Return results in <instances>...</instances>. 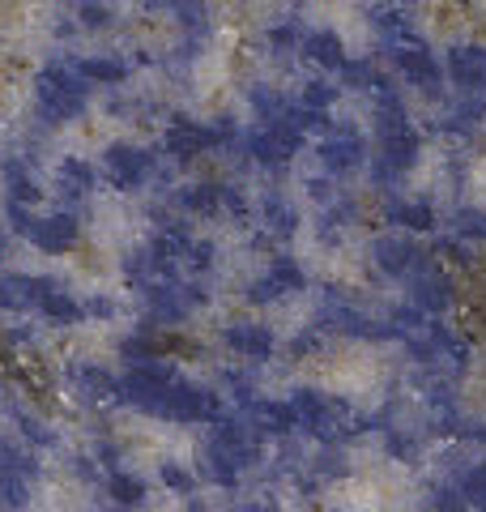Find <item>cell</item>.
Returning a JSON list of instances; mask_svg holds the SVG:
<instances>
[{
    "label": "cell",
    "instance_id": "1",
    "mask_svg": "<svg viewBox=\"0 0 486 512\" xmlns=\"http://www.w3.org/2000/svg\"><path fill=\"white\" fill-rule=\"evenodd\" d=\"M90 82L77 73L73 56H56L47 60L43 69L35 73V86H30V94H35V111L43 124H73L90 111Z\"/></svg>",
    "mask_w": 486,
    "mask_h": 512
},
{
    "label": "cell",
    "instance_id": "2",
    "mask_svg": "<svg viewBox=\"0 0 486 512\" xmlns=\"http://www.w3.org/2000/svg\"><path fill=\"white\" fill-rule=\"evenodd\" d=\"M384 60L393 64V73L401 77L405 86H414L423 99H440L444 94V60L440 52H431V43L418 35V39H405V43H393V47H380Z\"/></svg>",
    "mask_w": 486,
    "mask_h": 512
},
{
    "label": "cell",
    "instance_id": "3",
    "mask_svg": "<svg viewBox=\"0 0 486 512\" xmlns=\"http://www.w3.org/2000/svg\"><path fill=\"white\" fill-rule=\"evenodd\" d=\"M303 141H307V133L278 120V124H261V128H252L248 137H239V154H248V163L261 167V171H282V167L295 163Z\"/></svg>",
    "mask_w": 486,
    "mask_h": 512
},
{
    "label": "cell",
    "instance_id": "4",
    "mask_svg": "<svg viewBox=\"0 0 486 512\" xmlns=\"http://www.w3.org/2000/svg\"><path fill=\"white\" fill-rule=\"evenodd\" d=\"M103 175H107L111 188L137 192V188H145V184H154V175H158V154L133 146V141H111V146L103 150Z\"/></svg>",
    "mask_w": 486,
    "mask_h": 512
},
{
    "label": "cell",
    "instance_id": "5",
    "mask_svg": "<svg viewBox=\"0 0 486 512\" xmlns=\"http://www.w3.org/2000/svg\"><path fill=\"white\" fill-rule=\"evenodd\" d=\"M316 158H320L324 175H350V171H359L371 154H367V141L359 137V128L333 120L329 133H320V141H316Z\"/></svg>",
    "mask_w": 486,
    "mask_h": 512
},
{
    "label": "cell",
    "instance_id": "6",
    "mask_svg": "<svg viewBox=\"0 0 486 512\" xmlns=\"http://www.w3.org/2000/svg\"><path fill=\"white\" fill-rule=\"evenodd\" d=\"M218 414H222L218 393L201 389V384H188V380H171L167 402H162V419H175V423H214Z\"/></svg>",
    "mask_w": 486,
    "mask_h": 512
},
{
    "label": "cell",
    "instance_id": "7",
    "mask_svg": "<svg viewBox=\"0 0 486 512\" xmlns=\"http://www.w3.org/2000/svg\"><path fill=\"white\" fill-rule=\"evenodd\" d=\"M162 150H167L175 163H197L201 154H214V128L209 120H188V116H171L167 133H162Z\"/></svg>",
    "mask_w": 486,
    "mask_h": 512
},
{
    "label": "cell",
    "instance_id": "8",
    "mask_svg": "<svg viewBox=\"0 0 486 512\" xmlns=\"http://www.w3.org/2000/svg\"><path fill=\"white\" fill-rule=\"evenodd\" d=\"M444 77L457 94H486V43H452L444 52Z\"/></svg>",
    "mask_w": 486,
    "mask_h": 512
},
{
    "label": "cell",
    "instance_id": "9",
    "mask_svg": "<svg viewBox=\"0 0 486 512\" xmlns=\"http://www.w3.org/2000/svg\"><path fill=\"white\" fill-rule=\"evenodd\" d=\"M427 261V252L414 244L410 235H397V231H384L371 239V265L380 269V274L388 278H405V274H414L418 265Z\"/></svg>",
    "mask_w": 486,
    "mask_h": 512
},
{
    "label": "cell",
    "instance_id": "10",
    "mask_svg": "<svg viewBox=\"0 0 486 512\" xmlns=\"http://www.w3.org/2000/svg\"><path fill=\"white\" fill-rule=\"evenodd\" d=\"M299 60H307L316 73H337L342 64L350 60L346 52V39L337 35L333 26H303V39H299Z\"/></svg>",
    "mask_w": 486,
    "mask_h": 512
},
{
    "label": "cell",
    "instance_id": "11",
    "mask_svg": "<svg viewBox=\"0 0 486 512\" xmlns=\"http://www.w3.org/2000/svg\"><path fill=\"white\" fill-rule=\"evenodd\" d=\"M26 239H30V244H35L39 252H47V256H64V252L77 248V239H81V218L69 214V210L43 214V218H35V227H30Z\"/></svg>",
    "mask_w": 486,
    "mask_h": 512
},
{
    "label": "cell",
    "instance_id": "12",
    "mask_svg": "<svg viewBox=\"0 0 486 512\" xmlns=\"http://www.w3.org/2000/svg\"><path fill=\"white\" fill-rule=\"evenodd\" d=\"M410 303L423 316H444L452 303H457V286H452L448 274H440V269H431L427 261L414 269V286H410Z\"/></svg>",
    "mask_w": 486,
    "mask_h": 512
},
{
    "label": "cell",
    "instance_id": "13",
    "mask_svg": "<svg viewBox=\"0 0 486 512\" xmlns=\"http://www.w3.org/2000/svg\"><path fill=\"white\" fill-rule=\"evenodd\" d=\"M35 308L43 312L47 325H56V329H69V325H81V320H86V308L64 291V282H52V278L35 282Z\"/></svg>",
    "mask_w": 486,
    "mask_h": 512
},
{
    "label": "cell",
    "instance_id": "14",
    "mask_svg": "<svg viewBox=\"0 0 486 512\" xmlns=\"http://www.w3.org/2000/svg\"><path fill=\"white\" fill-rule=\"evenodd\" d=\"M141 295H145V308H150V320L154 325H180V320L188 316V295H184V286L175 282V278H154V282H145L141 286Z\"/></svg>",
    "mask_w": 486,
    "mask_h": 512
},
{
    "label": "cell",
    "instance_id": "15",
    "mask_svg": "<svg viewBox=\"0 0 486 512\" xmlns=\"http://www.w3.org/2000/svg\"><path fill=\"white\" fill-rule=\"evenodd\" d=\"M222 346L235 350V355L252 359V363H265L273 359V329L269 325H256V320H231V325L222 329Z\"/></svg>",
    "mask_w": 486,
    "mask_h": 512
},
{
    "label": "cell",
    "instance_id": "16",
    "mask_svg": "<svg viewBox=\"0 0 486 512\" xmlns=\"http://www.w3.org/2000/svg\"><path fill=\"white\" fill-rule=\"evenodd\" d=\"M56 188L64 201H86L94 188H99V171H94L81 154H64L56 167Z\"/></svg>",
    "mask_w": 486,
    "mask_h": 512
},
{
    "label": "cell",
    "instance_id": "17",
    "mask_svg": "<svg viewBox=\"0 0 486 512\" xmlns=\"http://www.w3.org/2000/svg\"><path fill=\"white\" fill-rule=\"evenodd\" d=\"M0 184H5V201H18V205H35L43 197L35 171H30V163L18 154H9L5 163H0Z\"/></svg>",
    "mask_w": 486,
    "mask_h": 512
},
{
    "label": "cell",
    "instance_id": "18",
    "mask_svg": "<svg viewBox=\"0 0 486 512\" xmlns=\"http://www.w3.org/2000/svg\"><path fill=\"white\" fill-rule=\"evenodd\" d=\"M77 64V73L86 77L90 86H107V90H116L128 82V60L124 56H107V52H94V56H73Z\"/></svg>",
    "mask_w": 486,
    "mask_h": 512
},
{
    "label": "cell",
    "instance_id": "19",
    "mask_svg": "<svg viewBox=\"0 0 486 512\" xmlns=\"http://www.w3.org/2000/svg\"><path fill=\"white\" fill-rule=\"evenodd\" d=\"M73 393L81 402H116V376L99 363H77L73 367Z\"/></svg>",
    "mask_w": 486,
    "mask_h": 512
},
{
    "label": "cell",
    "instance_id": "20",
    "mask_svg": "<svg viewBox=\"0 0 486 512\" xmlns=\"http://www.w3.org/2000/svg\"><path fill=\"white\" fill-rule=\"evenodd\" d=\"M175 210H180V214H192V218L222 214V184H214V180L184 184L180 192H175Z\"/></svg>",
    "mask_w": 486,
    "mask_h": 512
},
{
    "label": "cell",
    "instance_id": "21",
    "mask_svg": "<svg viewBox=\"0 0 486 512\" xmlns=\"http://www.w3.org/2000/svg\"><path fill=\"white\" fill-rule=\"evenodd\" d=\"M384 218L393 222V227H401V231H414V235H423V231H435V205L431 201H388L384 205Z\"/></svg>",
    "mask_w": 486,
    "mask_h": 512
},
{
    "label": "cell",
    "instance_id": "22",
    "mask_svg": "<svg viewBox=\"0 0 486 512\" xmlns=\"http://www.w3.org/2000/svg\"><path fill=\"white\" fill-rule=\"evenodd\" d=\"M261 222H265V235L290 239V235L299 231V210L282 197V192H269V197L261 201Z\"/></svg>",
    "mask_w": 486,
    "mask_h": 512
},
{
    "label": "cell",
    "instance_id": "23",
    "mask_svg": "<svg viewBox=\"0 0 486 512\" xmlns=\"http://www.w3.org/2000/svg\"><path fill=\"white\" fill-rule=\"evenodd\" d=\"M248 107L256 111V120L261 124H278L286 111H290V99L278 90V86H269V82H252L248 86Z\"/></svg>",
    "mask_w": 486,
    "mask_h": 512
},
{
    "label": "cell",
    "instance_id": "24",
    "mask_svg": "<svg viewBox=\"0 0 486 512\" xmlns=\"http://www.w3.org/2000/svg\"><path fill=\"white\" fill-rule=\"evenodd\" d=\"M197 474H201V478H209L214 487H235V483H239V466H235V457L226 453V448H218V444H209L205 453H201Z\"/></svg>",
    "mask_w": 486,
    "mask_h": 512
},
{
    "label": "cell",
    "instance_id": "25",
    "mask_svg": "<svg viewBox=\"0 0 486 512\" xmlns=\"http://www.w3.org/2000/svg\"><path fill=\"white\" fill-rule=\"evenodd\" d=\"M35 282L30 274H9L0 278V312H26L35 308Z\"/></svg>",
    "mask_w": 486,
    "mask_h": 512
},
{
    "label": "cell",
    "instance_id": "26",
    "mask_svg": "<svg viewBox=\"0 0 486 512\" xmlns=\"http://www.w3.org/2000/svg\"><path fill=\"white\" fill-rule=\"evenodd\" d=\"M337 99H342V86H333L329 77H312V82H303V90H299L295 103L307 107V111H329V116H333Z\"/></svg>",
    "mask_w": 486,
    "mask_h": 512
},
{
    "label": "cell",
    "instance_id": "27",
    "mask_svg": "<svg viewBox=\"0 0 486 512\" xmlns=\"http://www.w3.org/2000/svg\"><path fill=\"white\" fill-rule=\"evenodd\" d=\"M452 235L465 239V244H486V210H478V205H457V210H452Z\"/></svg>",
    "mask_w": 486,
    "mask_h": 512
},
{
    "label": "cell",
    "instance_id": "28",
    "mask_svg": "<svg viewBox=\"0 0 486 512\" xmlns=\"http://www.w3.org/2000/svg\"><path fill=\"white\" fill-rule=\"evenodd\" d=\"M337 77H342V90H367V94H371V90L380 86L384 73L376 69V60H354V56H350L342 69H337Z\"/></svg>",
    "mask_w": 486,
    "mask_h": 512
},
{
    "label": "cell",
    "instance_id": "29",
    "mask_svg": "<svg viewBox=\"0 0 486 512\" xmlns=\"http://www.w3.org/2000/svg\"><path fill=\"white\" fill-rule=\"evenodd\" d=\"M290 410H295V419H299L303 431H312V423L320 419L324 410H329V397H324L320 389H307V384H303V389L290 393Z\"/></svg>",
    "mask_w": 486,
    "mask_h": 512
},
{
    "label": "cell",
    "instance_id": "30",
    "mask_svg": "<svg viewBox=\"0 0 486 512\" xmlns=\"http://www.w3.org/2000/svg\"><path fill=\"white\" fill-rule=\"evenodd\" d=\"M384 453L393 461L414 466V461L423 457V444H418V436H410V431H401V427H384Z\"/></svg>",
    "mask_w": 486,
    "mask_h": 512
},
{
    "label": "cell",
    "instance_id": "31",
    "mask_svg": "<svg viewBox=\"0 0 486 512\" xmlns=\"http://www.w3.org/2000/svg\"><path fill=\"white\" fill-rule=\"evenodd\" d=\"M30 504V478L0 466V508H26Z\"/></svg>",
    "mask_w": 486,
    "mask_h": 512
},
{
    "label": "cell",
    "instance_id": "32",
    "mask_svg": "<svg viewBox=\"0 0 486 512\" xmlns=\"http://www.w3.org/2000/svg\"><path fill=\"white\" fill-rule=\"evenodd\" d=\"M316 474L324 483H337V478H350V457L342 453V444H324L316 453Z\"/></svg>",
    "mask_w": 486,
    "mask_h": 512
},
{
    "label": "cell",
    "instance_id": "33",
    "mask_svg": "<svg viewBox=\"0 0 486 512\" xmlns=\"http://www.w3.org/2000/svg\"><path fill=\"white\" fill-rule=\"evenodd\" d=\"M107 491H111V500L124 504V508H137V504L145 500V483H141L137 474H128V470H116V474H111Z\"/></svg>",
    "mask_w": 486,
    "mask_h": 512
},
{
    "label": "cell",
    "instance_id": "34",
    "mask_svg": "<svg viewBox=\"0 0 486 512\" xmlns=\"http://www.w3.org/2000/svg\"><path fill=\"white\" fill-rule=\"evenodd\" d=\"M269 278L282 286V291H303L307 286V274H303V265L295 261V256H273V265H269Z\"/></svg>",
    "mask_w": 486,
    "mask_h": 512
},
{
    "label": "cell",
    "instance_id": "35",
    "mask_svg": "<svg viewBox=\"0 0 486 512\" xmlns=\"http://www.w3.org/2000/svg\"><path fill=\"white\" fill-rule=\"evenodd\" d=\"M457 491L465 495V504H469V508H482V512H486V466H469V470H461Z\"/></svg>",
    "mask_w": 486,
    "mask_h": 512
},
{
    "label": "cell",
    "instance_id": "36",
    "mask_svg": "<svg viewBox=\"0 0 486 512\" xmlns=\"http://www.w3.org/2000/svg\"><path fill=\"white\" fill-rule=\"evenodd\" d=\"M120 274H124L128 286H137V291H141L145 282H154V269H150V256H145V248H133V252L124 256V261H120Z\"/></svg>",
    "mask_w": 486,
    "mask_h": 512
},
{
    "label": "cell",
    "instance_id": "37",
    "mask_svg": "<svg viewBox=\"0 0 486 512\" xmlns=\"http://www.w3.org/2000/svg\"><path fill=\"white\" fill-rule=\"evenodd\" d=\"M158 478H162V483H167L175 495H192V487H197V474L184 470L180 461H162V466H158Z\"/></svg>",
    "mask_w": 486,
    "mask_h": 512
},
{
    "label": "cell",
    "instance_id": "38",
    "mask_svg": "<svg viewBox=\"0 0 486 512\" xmlns=\"http://www.w3.org/2000/svg\"><path fill=\"white\" fill-rule=\"evenodd\" d=\"M18 431H22V436L35 444V448H52V444H56V431L47 427L43 419H35V414H18Z\"/></svg>",
    "mask_w": 486,
    "mask_h": 512
},
{
    "label": "cell",
    "instance_id": "39",
    "mask_svg": "<svg viewBox=\"0 0 486 512\" xmlns=\"http://www.w3.org/2000/svg\"><path fill=\"white\" fill-rule=\"evenodd\" d=\"M431 512H469V504H465V495L457 487L435 483L431 487Z\"/></svg>",
    "mask_w": 486,
    "mask_h": 512
},
{
    "label": "cell",
    "instance_id": "40",
    "mask_svg": "<svg viewBox=\"0 0 486 512\" xmlns=\"http://www.w3.org/2000/svg\"><path fill=\"white\" fill-rule=\"evenodd\" d=\"M435 256H444L448 265H461V269L474 265V248H469L465 239H457V235H452V239H440V244H435Z\"/></svg>",
    "mask_w": 486,
    "mask_h": 512
},
{
    "label": "cell",
    "instance_id": "41",
    "mask_svg": "<svg viewBox=\"0 0 486 512\" xmlns=\"http://www.w3.org/2000/svg\"><path fill=\"white\" fill-rule=\"evenodd\" d=\"M282 295H286V291H282V286L273 282L269 274H265V278H252V282H248V291H243V299H248V303H256V308H265V303L282 299Z\"/></svg>",
    "mask_w": 486,
    "mask_h": 512
},
{
    "label": "cell",
    "instance_id": "42",
    "mask_svg": "<svg viewBox=\"0 0 486 512\" xmlns=\"http://www.w3.org/2000/svg\"><path fill=\"white\" fill-rule=\"evenodd\" d=\"M184 261H188V269H197V274H205V269L214 265V244H209V239H188Z\"/></svg>",
    "mask_w": 486,
    "mask_h": 512
},
{
    "label": "cell",
    "instance_id": "43",
    "mask_svg": "<svg viewBox=\"0 0 486 512\" xmlns=\"http://www.w3.org/2000/svg\"><path fill=\"white\" fill-rule=\"evenodd\" d=\"M388 320H393V325H397V333H401V338H410L414 329H423V325H427V316L418 312L414 303H405V308H393V316H388Z\"/></svg>",
    "mask_w": 486,
    "mask_h": 512
},
{
    "label": "cell",
    "instance_id": "44",
    "mask_svg": "<svg viewBox=\"0 0 486 512\" xmlns=\"http://www.w3.org/2000/svg\"><path fill=\"white\" fill-rule=\"evenodd\" d=\"M5 218L9 227L18 235H30V227H35V214H30V205H18V201H5Z\"/></svg>",
    "mask_w": 486,
    "mask_h": 512
},
{
    "label": "cell",
    "instance_id": "45",
    "mask_svg": "<svg viewBox=\"0 0 486 512\" xmlns=\"http://www.w3.org/2000/svg\"><path fill=\"white\" fill-rule=\"evenodd\" d=\"M320 346H324V333L312 329V333H299V338L290 342V355H295V359H307V355H316Z\"/></svg>",
    "mask_w": 486,
    "mask_h": 512
},
{
    "label": "cell",
    "instance_id": "46",
    "mask_svg": "<svg viewBox=\"0 0 486 512\" xmlns=\"http://www.w3.org/2000/svg\"><path fill=\"white\" fill-rule=\"evenodd\" d=\"M81 308H86V316H103V320H107L111 312H116V303H111V299H103V295H99V299L81 303Z\"/></svg>",
    "mask_w": 486,
    "mask_h": 512
},
{
    "label": "cell",
    "instance_id": "47",
    "mask_svg": "<svg viewBox=\"0 0 486 512\" xmlns=\"http://www.w3.org/2000/svg\"><path fill=\"white\" fill-rule=\"evenodd\" d=\"M73 474L90 483V478H99V466H94V457H73Z\"/></svg>",
    "mask_w": 486,
    "mask_h": 512
},
{
    "label": "cell",
    "instance_id": "48",
    "mask_svg": "<svg viewBox=\"0 0 486 512\" xmlns=\"http://www.w3.org/2000/svg\"><path fill=\"white\" fill-rule=\"evenodd\" d=\"M5 342H9V346H30V329H26V325H13V329L5 333Z\"/></svg>",
    "mask_w": 486,
    "mask_h": 512
},
{
    "label": "cell",
    "instance_id": "49",
    "mask_svg": "<svg viewBox=\"0 0 486 512\" xmlns=\"http://www.w3.org/2000/svg\"><path fill=\"white\" fill-rule=\"evenodd\" d=\"M99 457H103V466H120V448L116 444H103Z\"/></svg>",
    "mask_w": 486,
    "mask_h": 512
},
{
    "label": "cell",
    "instance_id": "50",
    "mask_svg": "<svg viewBox=\"0 0 486 512\" xmlns=\"http://www.w3.org/2000/svg\"><path fill=\"white\" fill-rule=\"evenodd\" d=\"M239 512H278V508H273V504H265V500H261V504H243Z\"/></svg>",
    "mask_w": 486,
    "mask_h": 512
},
{
    "label": "cell",
    "instance_id": "51",
    "mask_svg": "<svg viewBox=\"0 0 486 512\" xmlns=\"http://www.w3.org/2000/svg\"><path fill=\"white\" fill-rule=\"evenodd\" d=\"M0 256H5V239H0Z\"/></svg>",
    "mask_w": 486,
    "mask_h": 512
},
{
    "label": "cell",
    "instance_id": "52",
    "mask_svg": "<svg viewBox=\"0 0 486 512\" xmlns=\"http://www.w3.org/2000/svg\"><path fill=\"white\" fill-rule=\"evenodd\" d=\"M120 512H133V508H124V504H120Z\"/></svg>",
    "mask_w": 486,
    "mask_h": 512
}]
</instances>
